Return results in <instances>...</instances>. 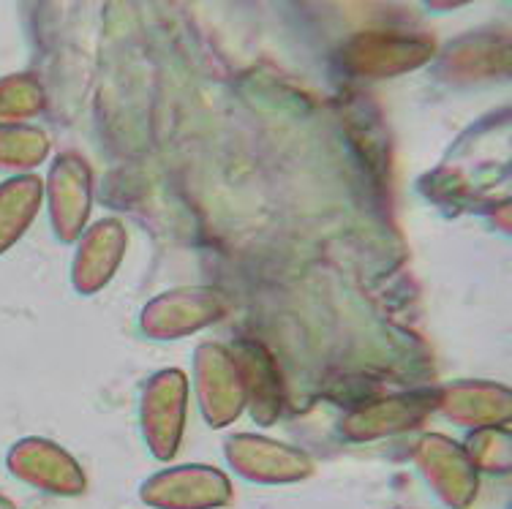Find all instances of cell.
<instances>
[{"label": "cell", "instance_id": "1", "mask_svg": "<svg viewBox=\"0 0 512 509\" xmlns=\"http://www.w3.org/2000/svg\"><path fill=\"white\" fill-rule=\"evenodd\" d=\"M188 412V376L180 368L153 373L139 401V425L156 461H172L183 444Z\"/></svg>", "mask_w": 512, "mask_h": 509}, {"label": "cell", "instance_id": "2", "mask_svg": "<svg viewBox=\"0 0 512 509\" xmlns=\"http://www.w3.org/2000/svg\"><path fill=\"white\" fill-rule=\"evenodd\" d=\"M139 499L153 509H224L235 499L232 480L216 466L180 463L150 474Z\"/></svg>", "mask_w": 512, "mask_h": 509}, {"label": "cell", "instance_id": "3", "mask_svg": "<svg viewBox=\"0 0 512 509\" xmlns=\"http://www.w3.org/2000/svg\"><path fill=\"white\" fill-rule=\"evenodd\" d=\"M224 455L229 469L254 485H295L314 474V461L306 452L254 433H237L224 441Z\"/></svg>", "mask_w": 512, "mask_h": 509}, {"label": "cell", "instance_id": "4", "mask_svg": "<svg viewBox=\"0 0 512 509\" xmlns=\"http://www.w3.org/2000/svg\"><path fill=\"white\" fill-rule=\"evenodd\" d=\"M414 466L444 509H469L480 493V474L461 444L442 433H428L414 447Z\"/></svg>", "mask_w": 512, "mask_h": 509}, {"label": "cell", "instance_id": "5", "mask_svg": "<svg viewBox=\"0 0 512 509\" xmlns=\"http://www.w3.org/2000/svg\"><path fill=\"white\" fill-rule=\"evenodd\" d=\"M6 469L14 480L50 496H79L85 493V471L69 452L55 441L25 436L6 452Z\"/></svg>", "mask_w": 512, "mask_h": 509}, {"label": "cell", "instance_id": "6", "mask_svg": "<svg viewBox=\"0 0 512 509\" xmlns=\"http://www.w3.org/2000/svg\"><path fill=\"white\" fill-rule=\"evenodd\" d=\"M194 390L210 428L235 422L246 406V387L229 346L202 343L194 354Z\"/></svg>", "mask_w": 512, "mask_h": 509}, {"label": "cell", "instance_id": "7", "mask_svg": "<svg viewBox=\"0 0 512 509\" xmlns=\"http://www.w3.org/2000/svg\"><path fill=\"white\" fill-rule=\"evenodd\" d=\"M50 221L63 243H74L90 213V169L74 153L60 156L50 169Z\"/></svg>", "mask_w": 512, "mask_h": 509}, {"label": "cell", "instance_id": "8", "mask_svg": "<svg viewBox=\"0 0 512 509\" xmlns=\"http://www.w3.org/2000/svg\"><path fill=\"white\" fill-rule=\"evenodd\" d=\"M224 308L216 300V294L207 292H169L156 297L142 311V333L158 341H172L183 335L197 333L199 327L213 324Z\"/></svg>", "mask_w": 512, "mask_h": 509}, {"label": "cell", "instance_id": "9", "mask_svg": "<svg viewBox=\"0 0 512 509\" xmlns=\"http://www.w3.org/2000/svg\"><path fill=\"white\" fill-rule=\"evenodd\" d=\"M436 406L447 420L466 431H480L493 425H510V390L493 382H455L436 395Z\"/></svg>", "mask_w": 512, "mask_h": 509}, {"label": "cell", "instance_id": "10", "mask_svg": "<svg viewBox=\"0 0 512 509\" xmlns=\"http://www.w3.org/2000/svg\"><path fill=\"white\" fill-rule=\"evenodd\" d=\"M126 254V232L118 218H104L93 224L79 240L71 281L79 294H93L109 284L118 273L120 259Z\"/></svg>", "mask_w": 512, "mask_h": 509}, {"label": "cell", "instance_id": "11", "mask_svg": "<svg viewBox=\"0 0 512 509\" xmlns=\"http://www.w3.org/2000/svg\"><path fill=\"white\" fill-rule=\"evenodd\" d=\"M434 409V398L425 395H398L387 401L363 406L360 412L341 422V433L349 441H376L393 433H404Z\"/></svg>", "mask_w": 512, "mask_h": 509}, {"label": "cell", "instance_id": "12", "mask_svg": "<svg viewBox=\"0 0 512 509\" xmlns=\"http://www.w3.org/2000/svg\"><path fill=\"white\" fill-rule=\"evenodd\" d=\"M246 387V403L259 425H273L281 412V384L273 357L256 341H237L229 346Z\"/></svg>", "mask_w": 512, "mask_h": 509}, {"label": "cell", "instance_id": "13", "mask_svg": "<svg viewBox=\"0 0 512 509\" xmlns=\"http://www.w3.org/2000/svg\"><path fill=\"white\" fill-rule=\"evenodd\" d=\"M349 58L352 71L360 74H398V71H412L423 60L431 58V44L417 39H368L360 36L355 44H349Z\"/></svg>", "mask_w": 512, "mask_h": 509}, {"label": "cell", "instance_id": "14", "mask_svg": "<svg viewBox=\"0 0 512 509\" xmlns=\"http://www.w3.org/2000/svg\"><path fill=\"white\" fill-rule=\"evenodd\" d=\"M44 183L36 175H14L0 183V256L20 243L39 213Z\"/></svg>", "mask_w": 512, "mask_h": 509}, {"label": "cell", "instance_id": "15", "mask_svg": "<svg viewBox=\"0 0 512 509\" xmlns=\"http://www.w3.org/2000/svg\"><path fill=\"white\" fill-rule=\"evenodd\" d=\"M50 153V139L41 128L14 123L0 126V172L14 175H30Z\"/></svg>", "mask_w": 512, "mask_h": 509}, {"label": "cell", "instance_id": "16", "mask_svg": "<svg viewBox=\"0 0 512 509\" xmlns=\"http://www.w3.org/2000/svg\"><path fill=\"white\" fill-rule=\"evenodd\" d=\"M466 458L472 461L474 471L480 474H507L512 466V439L507 425H493L469 433L466 444H461Z\"/></svg>", "mask_w": 512, "mask_h": 509}, {"label": "cell", "instance_id": "17", "mask_svg": "<svg viewBox=\"0 0 512 509\" xmlns=\"http://www.w3.org/2000/svg\"><path fill=\"white\" fill-rule=\"evenodd\" d=\"M44 109V90L30 74L0 79V126H14L39 115Z\"/></svg>", "mask_w": 512, "mask_h": 509}, {"label": "cell", "instance_id": "18", "mask_svg": "<svg viewBox=\"0 0 512 509\" xmlns=\"http://www.w3.org/2000/svg\"><path fill=\"white\" fill-rule=\"evenodd\" d=\"M0 509H17V507H14V501L6 499V496L0 493Z\"/></svg>", "mask_w": 512, "mask_h": 509}]
</instances>
